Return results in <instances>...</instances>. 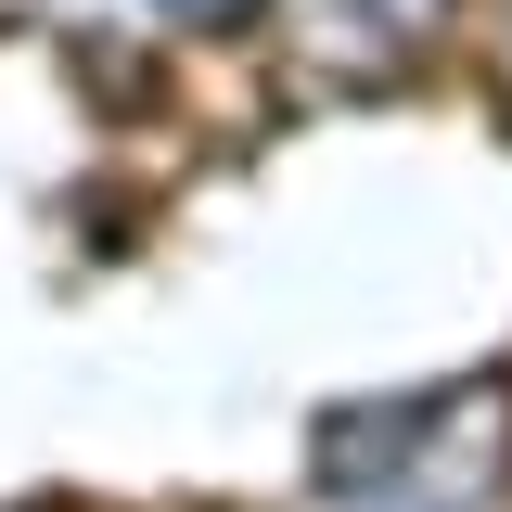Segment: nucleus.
<instances>
[{"label":"nucleus","mask_w":512,"mask_h":512,"mask_svg":"<svg viewBox=\"0 0 512 512\" xmlns=\"http://www.w3.org/2000/svg\"><path fill=\"white\" fill-rule=\"evenodd\" d=\"M512 474V397L474 384L448 410H397V423H346L320 448V500L333 512H487Z\"/></svg>","instance_id":"obj_1"},{"label":"nucleus","mask_w":512,"mask_h":512,"mask_svg":"<svg viewBox=\"0 0 512 512\" xmlns=\"http://www.w3.org/2000/svg\"><path fill=\"white\" fill-rule=\"evenodd\" d=\"M154 13H167V26H244L256 0H154Z\"/></svg>","instance_id":"obj_2"}]
</instances>
